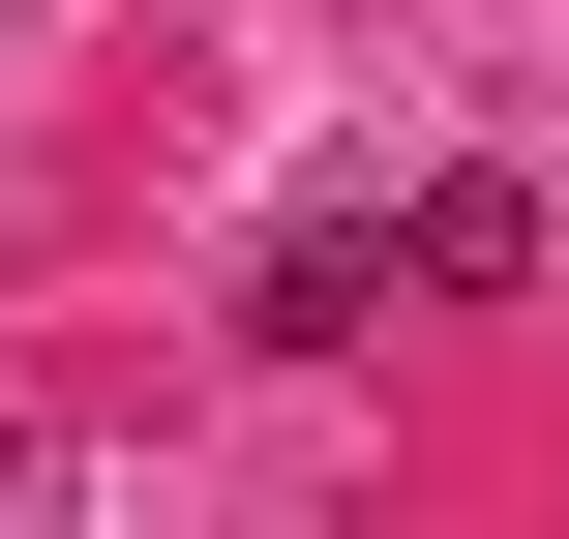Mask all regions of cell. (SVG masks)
Returning <instances> with one entry per match:
<instances>
[{
    "label": "cell",
    "mask_w": 569,
    "mask_h": 539,
    "mask_svg": "<svg viewBox=\"0 0 569 539\" xmlns=\"http://www.w3.org/2000/svg\"><path fill=\"white\" fill-rule=\"evenodd\" d=\"M240 330H270V360H360V330H390V210H300V240H270V300H240Z\"/></svg>",
    "instance_id": "6da1fadb"
},
{
    "label": "cell",
    "mask_w": 569,
    "mask_h": 539,
    "mask_svg": "<svg viewBox=\"0 0 569 539\" xmlns=\"http://www.w3.org/2000/svg\"><path fill=\"white\" fill-rule=\"evenodd\" d=\"M390 270H420V300H510V270H540V180H420Z\"/></svg>",
    "instance_id": "7a4b0ae2"
}]
</instances>
